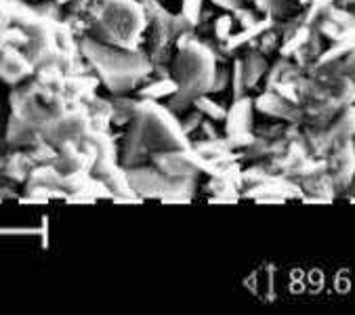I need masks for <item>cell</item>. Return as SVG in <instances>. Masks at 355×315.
I'll return each mask as SVG.
<instances>
[{"label": "cell", "instance_id": "obj_1", "mask_svg": "<svg viewBox=\"0 0 355 315\" xmlns=\"http://www.w3.org/2000/svg\"><path fill=\"white\" fill-rule=\"evenodd\" d=\"M185 147H189L187 135L168 110L160 108L154 101L139 103L124 143L126 164L135 167L146 155H154L166 149H185Z\"/></svg>", "mask_w": 355, "mask_h": 315}, {"label": "cell", "instance_id": "obj_2", "mask_svg": "<svg viewBox=\"0 0 355 315\" xmlns=\"http://www.w3.org/2000/svg\"><path fill=\"white\" fill-rule=\"evenodd\" d=\"M171 76L177 83V93L171 97V110H185L196 103L198 97L212 93L217 78L215 55L200 40L183 34L177 44Z\"/></svg>", "mask_w": 355, "mask_h": 315}, {"label": "cell", "instance_id": "obj_3", "mask_svg": "<svg viewBox=\"0 0 355 315\" xmlns=\"http://www.w3.org/2000/svg\"><path fill=\"white\" fill-rule=\"evenodd\" d=\"M80 51L97 69L105 87L114 93H126L135 89L152 71L150 55L144 51L120 49L97 38H85Z\"/></svg>", "mask_w": 355, "mask_h": 315}, {"label": "cell", "instance_id": "obj_4", "mask_svg": "<svg viewBox=\"0 0 355 315\" xmlns=\"http://www.w3.org/2000/svg\"><path fill=\"white\" fill-rule=\"evenodd\" d=\"M87 11L93 36L120 49H135L150 24L144 3L137 0H89Z\"/></svg>", "mask_w": 355, "mask_h": 315}, {"label": "cell", "instance_id": "obj_5", "mask_svg": "<svg viewBox=\"0 0 355 315\" xmlns=\"http://www.w3.org/2000/svg\"><path fill=\"white\" fill-rule=\"evenodd\" d=\"M326 173L330 175L336 191H347L355 177V139L340 141L326 155Z\"/></svg>", "mask_w": 355, "mask_h": 315}, {"label": "cell", "instance_id": "obj_6", "mask_svg": "<svg viewBox=\"0 0 355 315\" xmlns=\"http://www.w3.org/2000/svg\"><path fill=\"white\" fill-rule=\"evenodd\" d=\"M257 108L271 116V118H279V120H286L291 124H301L305 122V116H303V108L301 103H295L286 97H282L275 89H267L265 95H261L257 99Z\"/></svg>", "mask_w": 355, "mask_h": 315}, {"label": "cell", "instance_id": "obj_7", "mask_svg": "<svg viewBox=\"0 0 355 315\" xmlns=\"http://www.w3.org/2000/svg\"><path fill=\"white\" fill-rule=\"evenodd\" d=\"M227 124V135H230V145H250L252 137L248 135L250 124H252V101L248 97L236 99L232 110L225 116Z\"/></svg>", "mask_w": 355, "mask_h": 315}, {"label": "cell", "instance_id": "obj_8", "mask_svg": "<svg viewBox=\"0 0 355 315\" xmlns=\"http://www.w3.org/2000/svg\"><path fill=\"white\" fill-rule=\"evenodd\" d=\"M318 30L330 42L332 40H338V38L355 32V15L351 13V9H345L343 5L340 7H334L332 5L326 11V15L318 22Z\"/></svg>", "mask_w": 355, "mask_h": 315}, {"label": "cell", "instance_id": "obj_9", "mask_svg": "<svg viewBox=\"0 0 355 315\" xmlns=\"http://www.w3.org/2000/svg\"><path fill=\"white\" fill-rule=\"evenodd\" d=\"M32 74V59L21 55L13 46H5L0 51V80L15 85Z\"/></svg>", "mask_w": 355, "mask_h": 315}, {"label": "cell", "instance_id": "obj_10", "mask_svg": "<svg viewBox=\"0 0 355 315\" xmlns=\"http://www.w3.org/2000/svg\"><path fill=\"white\" fill-rule=\"evenodd\" d=\"M242 69H244V78H246V87L252 89L259 85V80L267 71V55L261 49H250L246 51V55L240 59Z\"/></svg>", "mask_w": 355, "mask_h": 315}, {"label": "cell", "instance_id": "obj_11", "mask_svg": "<svg viewBox=\"0 0 355 315\" xmlns=\"http://www.w3.org/2000/svg\"><path fill=\"white\" fill-rule=\"evenodd\" d=\"M254 3L271 19L286 17V15H291V13L297 11V3H295V0H254Z\"/></svg>", "mask_w": 355, "mask_h": 315}, {"label": "cell", "instance_id": "obj_12", "mask_svg": "<svg viewBox=\"0 0 355 315\" xmlns=\"http://www.w3.org/2000/svg\"><path fill=\"white\" fill-rule=\"evenodd\" d=\"M193 105H196L202 114H206V116H210V118H215V120H225V116H227V112H225L219 103L212 101V99H210V95H202V97H198Z\"/></svg>", "mask_w": 355, "mask_h": 315}, {"label": "cell", "instance_id": "obj_13", "mask_svg": "<svg viewBox=\"0 0 355 315\" xmlns=\"http://www.w3.org/2000/svg\"><path fill=\"white\" fill-rule=\"evenodd\" d=\"M202 3H204V0H183V3H181V15L191 28H196L200 24Z\"/></svg>", "mask_w": 355, "mask_h": 315}, {"label": "cell", "instance_id": "obj_14", "mask_svg": "<svg viewBox=\"0 0 355 315\" xmlns=\"http://www.w3.org/2000/svg\"><path fill=\"white\" fill-rule=\"evenodd\" d=\"M236 26V17H230V15H223L215 22V34L219 40H227L232 36V30Z\"/></svg>", "mask_w": 355, "mask_h": 315}, {"label": "cell", "instance_id": "obj_15", "mask_svg": "<svg viewBox=\"0 0 355 315\" xmlns=\"http://www.w3.org/2000/svg\"><path fill=\"white\" fill-rule=\"evenodd\" d=\"M244 3H246V0H212V5H217V7H221L225 11H232V13L242 9Z\"/></svg>", "mask_w": 355, "mask_h": 315}, {"label": "cell", "instance_id": "obj_16", "mask_svg": "<svg viewBox=\"0 0 355 315\" xmlns=\"http://www.w3.org/2000/svg\"><path fill=\"white\" fill-rule=\"evenodd\" d=\"M347 196L355 202V177H353V181H351V185H349V189H347Z\"/></svg>", "mask_w": 355, "mask_h": 315}, {"label": "cell", "instance_id": "obj_17", "mask_svg": "<svg viewBox=\"0 0 355 315\" xmlns=\"http://www.w3.org/2000/svg\"><path fill=\"white\" fill-rule=\"evenodd\" d=\"M338 5H343V7H353V5H355V0H340Z\"/></svg>", "mask_w": 355, "mask_h": 315}, {"label": "cell", "instance_id": "obj_18", "mask_svg": "<svg viewBox=\"0 0 355 315\" xmlns=\"http://www.w3.org/2000/svg\"><path fill=\"white\" fill-rule=\"evenodd\" d=\"M349 9H351V13L355 15V5H353V7H349Z\"/></svg>", "mask_w": 355, "mask_h": 315}, {"label": "cell", "instance_id": "obj_19", "mask_svg": "<svg viewBox=\"0 0 355 315\" xmlns=\"http://www.w3.org/2000/svg\"><path fill=\"white\" fill-rule=\"evenodd\" d=\"M336 3H340V0H336Z\"/></svg>", "mask_w": 355, "mask_h": 315}]
</instances>
